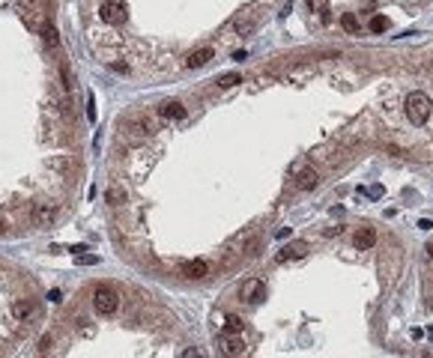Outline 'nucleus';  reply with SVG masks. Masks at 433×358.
<instances>
[{
    "instance_id": "26",
    "label": "nucleus",
    "mask_w": 433,
    "mask_h": 358,
    "mask_svg": "<svg viewBox=\"0 0 433 358\" xmlns=\"http://www.w3.org/2000/svg\"><path fill=\"white\" fill-rule=\"evenodd\" d=\"M51 343H54V338H51V334H45V338L39 341V349H42V352H48V349H51Z\"/></svg>"
},
{
    "instance_id": "16",
    "label": "nucleus",
    "mask_w": 433,
    "mask_h": 358,
    "mask_svg": "<svg viewBox=\"0 0 433 358\" xmlns=\"http://www.w3.org/2000/svg\"><path fill=\"white\" fill-rule=\"evenodd\" d=\"M42 42H45L48 48H57V45H60V36H57V30H54V27H42Z\"/></svg>"
},
{
    "instance_id": "1",
    "label": "nucleus",
    "mask_w": 433,
    "mask_h": 358,
    "mask_svg": "<svg viewBox=\"0 0 433 358\" xmlns=\"http://www.w3.org/2000/svg\"><path fill=\"white\" fill-rule=\"evenodd\" d=\"M403 111H406V117H409L413 125H424L433 114V102L427 93H409L406 102H403Z\"/></svg>"
},
{
    "instance_id": "27",
    "label": "nucleus",
    "mask_w": 433,
    "mask_h": 358,
    "mask_svg": "<svg viewBox=\"0 0 433 358\" xmlns=\"http://www.w3.org/2000/svg\"><path fill=\"white\" fill-rule=\"evenodd\" d=\"M367 194H370V197H382V185H374V188H367Z\"/></svg>"
},
{
    "instance_id": "22",
    "label": "nucleus",
    "mask_w": 433,
    "mask_h": 358,
    "mask_svg": "<svg viewBox=\"0 0 433 358\" xmlns=\"http://www.w3.org/2000/svg\"><path fill=\"white\" fill-rule=\"evenodd\" d=\"M87 119L90 122L96 119V99H93V93H87Z\"/></svg>"
},
{
    "instance_id": "2",
    "label": "nucleus",
    "mask_w": 433,
    "mask_h": 358,
    "mask_svg": "<svg viewBox=\"0 0 433 358\" xmlns=\"http://www.w3.org/2000/svg\"><path fill=\"white\" fill-rule=\"evenodd\" d=\"M93 305H96V310H99L102 317H111V313H117V307H120V296L111 290V287H96Z\"/></svg>"
},
{
    "instance_id": "24",
    "label": "nucleus",
    "mask_w": 433,
    "mask_h": 358,
    "mask_svg": "<svg viewBox=\"0 0 433 358\" xmlns=\"http://www.w3.org/2000/svg\"><path fill=\"white\" fill-rule=\"evenodd\" d=\"M182 358H207V352H203V349H197V346H189V349L182 352Z\"/></svg>"
},
{
    "instance_id": "9",
    "label": "nucleus",
    "mask_w": 433,
    "mask_h": 358,
    "mask_svg": "<svg viewBox=\"0 0 433 358\" xmlns=\"http://www.w3.org/2000/svg\"><path fill=\"white\" fill-rule=\"evenodd\" d=\"M212 57H215V51H212V48H197V51H191V54H189L185 66H189V69H203L209 60H212Z\"/></svg>"
},
{
    "instance_id": "12",
    "label": "nucleus",
    "mask_w": 433,
    "mask_h": 358,
    "mask_svg": "<svg viewBox=\"0 0 433 358\" xmlns=\"http://www.w3.org/2000/svg\"><path fill=\"white\" fill-rule=\"evenodd\" d=\"M54 215H57V212H54V206H48V203H39V206L33 209V221L39 224V227L51 224V221H54Z\"/></svg>"
},
{
    "instance_id": "28",
    "label": "nucleus",
    "mask_w": 433,
    "mask_h": 358,
    "mask_svg": "<svg viewBox=\"0 0 433 358\" xmlns=\"http://www.w3.org/2000/svg\"><path fill=\"white\" fill-rule=\"evenodd\" d=\"M421 358H433V349H424V352H421Z\"/></svg>"
},
{
    "instance_id": "19",
    "label": "nucleus",
    "mask_w": 433,
    "mask_h": 358,
    "mask_svg": "<svg viewBox=\"0 0 433 358\" xmlns=\"http://www.w3.org/2000/svg\"><path fill=\"white\" fill-rule=\"evenodd\" d=\"M254 24H257V21H254V18H239V21H236V24H233V30H236V33H251V30H254Z\"/></svg>"
},
{
    "instance_id": "3",
    "label": "nucleus",
    "mask_w": 433,
    "mask_h": 358,
    "mask_svg": "<svg viewBox=\"0 0 433 358\" xmlns=\"http://www.w3.org/2000/svg\"><path fill=\"white\" fill-rule=\"evenodd\" d=\"M311 251V245L308 242H290V245H284L281 251L275 254V263H290V260H302V257Z\"/></svg>"
},
{
    "instance_id": "30",
    "label": "nucleus",
    "mask_w": 433,
    "mask_h": 358,
    "mask_svg": "<svg viewBox=\"0 0 433 358\" xmlns=\"http://www.w3.org/2000/svg\"><path fill=\"white\" fill-rule=\"evenodd\" d=\"M3 227H6V224H3V221H0V230H3Z\"/></svg>"
},
{
    "instance_id": "11",
    "label": "nucleus",
    "mask_w": 433,
    "mask_h": 358,
    "mask_svg": "<svg viewBox=\"0 0 433 358\" xmlns=\"http://www.w3.org/2000/svg\"><path fill=\"white\" fill-rule=\"evenodd\" d=\"M296 185L302 188V191H311V188H317V185H320V173L314 171V167H305V171L299 173Z\"/></svg>"
},
{
    "instance_id": "5",
    "label": "nucleus",
    "mask_w": 433,
    "mask_h": 358,
    "mask_svg": "<svg viewBox=\"0 0 433 358\" xmlns=\"http://www.w3.org/2000/svg\"><path fill=\"white\" fill-rule=\"evenodd\" d=\"M99 15H102V21H108V24H120V21H126V6H122V3H114V0H108V3H102Z\"/></svg>"
},
{
    "instance_id": "10",
    "label": "nucleus",
    "mask_w": 433,
    "mask_h": 358,
    "mask_svg": "<svg viewBox=\"0 0 433 358\" xmlns=\"http://www.w3.org/2000/svg\"><path fill=\"white\" fill-rule=\"evenodd\" d=\"M221 349H224L227 355H242V349H245L242 334H224L221 338Z\"/></svg>"
},
{
    "instance_id": "21",
    "label": "nucleus",
    "mask_w": 433,
    "mask_h": 358,
    "mask_svg": "<svg viewBox=\"0 0 433 358\" xmlns=\"http://www.w3.org/2000/svg\"><path fill=\"white\" fill-rule=\"evenodd\" d=\"M105 200L111 206H120V200H122V191L120 188H108V194H105Z\"/></svg>"
},
{
    "instance_id": "7",
    "label": "nucleus",
    "mask_w": 433,
    "mask_h": 358,
    "mask_svg": "<svg viewBox=\"0 0 433 358\" xmlns=\"http://www.w3.org/2000/svg\"><path fill=\"white\" fill-rule=\"evenodd\" d=\"M158 114H161V119H185V104L176 102V99H168V102H161V108H158Z\"/></svg>"
},
{
    "instance_id": "13",
    "label": "nucleus",
    "mask_w": 433,
    "mask_h": 358,
    "mask_svg": "<svg viewBox=\"0 0 433 358\" xmlns=\"http://www.w3.org/2000/svg\"><path fill=\"white\" fill-rule=\"evenodd\" d=\"M341 27H344L346 33H362V24H359V18H356V12H344L341 15Z\"/></svg>"
},
{
    "instance_id": "29",
    "label": "nucleus",
    "mask_w": 433,
    "mask_h": 358,
    "mask_svg": "<svg viewBox=\"0 0 433 358\" xmlns=\"http://www.w3.org/2000/svg\"><path fill=\"white\" fill-rule=\"evenodd\" d=\"M427 257H433V242H427Z\"/></svg>"
},
{
    "instance_id": "20",
    "label": "nucleus",
    "mask_w": 433,
    "mask_h": 358,
    "mask_svg": "<svg viewBox=\"0 0 433 358\" xmlns=\"http://www.w3.org/2000/svg\"><path fill=\"white\" fill-rule=\"evenodd\" d=\"M227 334H242V320L239 317H227Z\"/></svg>"
},
{
    "instance_id": "4",
    "label": "nucleus",
    "mask_w": 433,
    "mask_h": 358,
    "mask_svg": "<svg viewBox=\"0 0 433 358\" xmlns=\"http://www.w3.org/2000/svg\"><path fill=\"white\" fill-rule=\"evenodd\" d=\"M242 299H245V302H251V305H260V302L266 299V284H263L260 278L245 281V284H242Z\"/></svg>"
},
{
    "instance_id": "18",
    "label": "nucleus",
    "mask_w": 433,
    "mask_h": 358,
    "mask_svg": "<svg viewBox=\"0 0 433 358\" xmlns=\"http://www.w3.org/2000/svg\"><path fill=\"white\" fill-rule=\"evenodd\" d=\"M308 6H311V9L323 18V21L329 18V3H326V0H308Z\"/></svg>"
},
{
    "instance_id": "23",
    "label": "nucleus",
    "mask_w": 433,
    "mask_h": 358,
    "mask_svg": "<svg viewBox=\"0 0 433 358\" xmlns=\"http://www.w3.org/2000/svg\"><path fill=\"white\" fill-rule=\"evenodd\" d=\"M60 81H63V90H72V78H69V69H66V63H60Z\"/></svg>"
},
{
    "instance_id": "14",
    "label": "nucleus",
    "mask_w": 433,
    "mask_h": 358,
    "mask_svg": "<svg viewBox=\"0 0 433 358\" xmlns=\"http://www.w3.org/2000/svg\"><path fill=\"white\" fill-rule=\"evenodd\" d=\"M33 313H36V305L30 302V299H27V302H24V299H18V302H15V317H18V320H27V317H33Z\"/></svg>"
},
{
    "instance_id": "25",
    "label": "nucleus",
    "mask_w": 433,
    "mask_h": 358,
    "mask_svg": "<svg viewBox=\"0 0 433 358\" xmlns=\"http://www.w3.org/2000/svg\"><path fill=\"white\" fill-rule=\"evenodd\" d=\"M78 263H81V266H96V263H99V257H96V254H81V257H78Z\"/></svg>"
},
{
    "instance_id": "17",
    "label": "nucleus",
    "mask_w": 433,
    "mask_h": 358,
    "mask_svg": "<svg viewBox=\"0 0 433 358\" xmlns=\"http://www.w3.org/2000/svg\"><path fill=\"white\" fill-rule=\"evenodd\" d=\"M236 84H242V75H236V72H227V75H221L218 78V87H236Z\"/></svg>"
},
{
    "instance_id": "6",
    "label": "nucleus",
    "mask_w": 433,
    "mask_h": 358,
    "mask_svg": "<svg viewBox=\"0 0 433 358\" xmlns=\"http://www.w3.org/2000/svg\"><path fill=\"white\" fill-rule=\"evenodd\" d=\"M182 278H189V281H200V278H207L209 275V263L207 260H189V263H182Z\"/></svg>"
},
{
    "instance_id": "15",
    "label": "nucleus",
    "mask_w": 433,
    "mask_h": 358,
    "mask_svg": "<svg viewBox=\"0 0 433 358\" xmlns=\"http://www.w3.org/2000/svg\"><path fill=\"white\" fill-rule=\"evenodd\" d=\"M367 30H370V33H385V30H388V18H385V15H374L370 21H367Z\"/></svg>"
},
{
    "instance_id": "8",
    "label": "nucleus",
    "mask_w": 433,
    "mask_h": 358,
    "mask_svg": "<svg viewBox=\"0 0 433 358\" xmlns=\"http://www.w3.org/2000/svg\"><path fill=\"white\" fill-rule=\"evenodd\" d=\"M353 245H356L359 251H370V248L377 245V230H374V227H362V230L356 233V239H353Z\"/></svg>"
}]
</instances>
